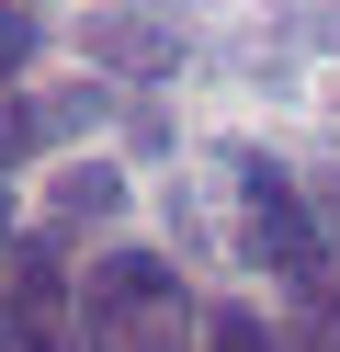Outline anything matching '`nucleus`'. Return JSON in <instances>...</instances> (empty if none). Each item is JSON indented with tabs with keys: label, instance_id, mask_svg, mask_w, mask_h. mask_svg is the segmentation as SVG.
Listing matches in <instances>:
<instances>
[{
	"label": "nucleus",
	"instance_id": "nucleus-5",
	"mask_svg": "<svg viewBox=\"0 0 340 352\" xmlns=\"http://www.w3.org/2000/svg\"><path fill=\"white\" fill-rule=\"evenodd\" d=\"M91 102H12V114H0V160H12V148H45L57 137V125H80Z\"/></svg>",
	"mask_w": 340,
	"mask_h": 352
},
{
	"label": "nucleus",
	"instance_id": "nucleus-2",
	"mask_svg": "<svg viewBox=\"0 0 340 352\" xmlns=\"http://www.w3.org/2000/svg\"><path fill=\"white\" fill-rule=\"evenodd\" d=\"M238 228H249V261H261V273H284L295 296L340 284V250H329V228H317V205L295 193V170L238 160Z\"/></svg>",
	"mask_w": 340,
	"mask_h": 352
},
{
	"label": "nucleus",
	"instance_id": "nucleus-7",
	"mask_svg": "<svg viewBox=\"0 0 340 352\" xmlns=\"http://www.w3.org/2000/svg\"><path fill=\"white\" fill-rule=\"evenodd\" d=\"M306 352H340V284H317V296H306Z\"/></svg>",
	"mask_w": 340,
	"mask_h": 352
},
{
	"label": "nucleus",
	"instance_id": "nucleus-8",
	"mask_svg": "<svg viewBox=\"0 0 340 352\" xmlns=\"http://www.w3.org/2000/svg\"><path fill=\"white\" fill-rule=\"evenodd\" d=\"M0 250H12V193H0Z\"/></svg>",
	"mask_w": 340,
	"mask_h": 352
},
{
	"label": "nucleus",
	"instance_id": "nucleus-4",
	"mask_svg": "<svg viewBox=\"0 0 340 352\" xmlns=\"http://www.w3.org/2000/svg\"><path fill=\"white\" fill-rule=\"evenodd\" d=\"M193 352H284V341H272V318H249V307H216V318H193Z\"/></svg>",
	"mask_w": 340,
	"mask_h": 352
},
{
	"label": "nucleus",
	"instance_id": "nucleus-6",
	"mask_svg": "<svg viewBox=\"0 0 340 352\" xmlns=\"http://www.w3.org/2000/svg\"><path fill=\"white\" fill-rule=\"evenodd\" d=\"M23 57H34V12L0 0V80H23Z\"/></svg>",
	"mask_w": 340,
	"mask_h": 352
},
{
	"label": "nucleus",
	"instance_id": "nucleus-3",
	"mask_svg": "<svg viewBox=\"0 0 340 352\" xmlns=\"http://www.w3.org/2000/svg\"><path fill=\"white\" fill-rule=\"evenodd\" d=\"M0 352H68V284H57V250H12Z\"/></svg>",
	"mask_w": 340,
	"mask_h": 352
},
{
	"label": "nucleus",
	"instance_id": "nucleus-1",
	"mask_svg": "<svg viewBox=\"0 0 340 352\" xmlns=\"http://www.w3.org/2000/svg\"><path fill=\"white\" fill-rule=\"evenodd\" d=\"M193 318L204 307L159 250H102L80 273V352H193Z\"/></svg>",
	"mask_w": 340,
	"mask_h": 352
}]
</instances>
